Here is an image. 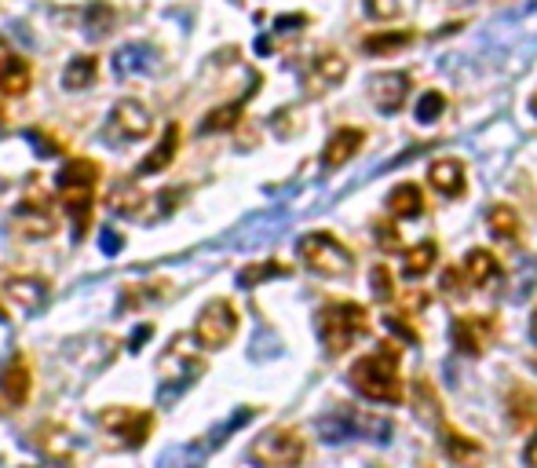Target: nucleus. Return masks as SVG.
I'll return each mask as SVG.
<instances>
[{
	"mask_svg": "<svg viewBox=\"0 0 537 468\" xmlns=\"http://www.w3.org/2000/svg\"><path fill=\"white\" fill-rule=\"evenodd\" d=\"M99 165L92 158H74L66 161L59 176H55V194H59V205L66 209L70 224H74V238L81 242L92 227L95 213V191H99Z\"/></svg>",
	"mask_w": 537,
	"mask_h": 468,
	"instance_id": "obj_1",
	"label": "nucleus"
},
{
	"mask_svg": "<svg viewBox=\"0 0 537 468\" xmlns=\"http://www.w3.org/2000/svg\"><path fill=\"white\" fill-rule=\"evenodd\" d=\"M399 344H380L351 366V384L373 403H402V377H399Z\"/></svg>",
	"mask_w": 537,
	"mask_h": 468,
	"instance_id": "obj_2",
	"label": "nucleus"
},
{
	"mask_svg": "<svg viewBox=\"0 0 537 468\" xmlns=\"http://www.w3.org/2000/svg\"><path fill=\"white\" fill-rule=\"evenodd\" d=\"M366 330H369V311L362 304H355V300L329 304L318 315V337H322L329 355H344Z\"/></svg>",
	"mask_w": 537,
	"mask_h": 468,
	"instance_id": "obj_3",
	"label": "nucleus"
},
{
	"mask_svg": "<svg viewBox=\"0 0 537 468\" xmlns=\"http://www.w3.org/2000/svg\"><path fill=\"white\" fill-rule=\"evenodd\" d=\"M296 253L304 260L315 275H326V278H344L351 275V264H355V256L344 242H340L337 234H326V231H311L304 234L300 242H296Z\"/></svg>",
	"mask_w": 537,
	"mask_h": 468,
	"instance_id": "obj_4",
	"label": "nucleus"
},
{
	"mask_svg": "<svg viewBox=\"0 0 537 468\" xmlns=\"http://www.w3.org/2000/svg\"><path fill=\"white\" fill-rule=\"evenodd\" d=\"M307 458V443L293 428H267L249 447V461L260 468H296Z\"/></svg>",
	"mask_w": 537,
	"mask_h": 468,
	"instance_id": "obj_5",
	"label": "nucleus"
},
{
	"mask_svg": "<svg viewBox=\"0 0 537 468\" xmlns=\"http://www.w3.org/2000/svg\"><path fill=\"white\" fill-rule=\"evenodd\" d=\"M99 425L125 450H139L154 432V414L139 410V406H106V410H99Z\"/></svg>",
	"mask_w": 537,
	"mask_h": 468,
	"instance_id": "obj_6",
	"label": "nucleus"
},
{
	"mask_svg": "<svg viewBox=\"0 0 537 468\" xmlns=\"http://www.w3.org/2000/svg\"><path fill=\"white\" fill-rule=\"evenodd\" d=\"M238 333V311H234L231 300H209L205 308L198 311L194 319V341L201 344L205 351H220L234 341Z\"/></svg>",
	"mask_w": 537,
	"mask_h": 468,
	"instance_id": "obj_7",
	"label": "nucleus"
},
{
	"mask_svg": "<svg viewBox=\"0 0 537 468\" xmlns=\"http://www.w3.org/2000/svg\"><path fill=\"white\" fill-rule=\"evenodd\" d=\"M33 392V370L26 351H11L8 359L0 362V406L4 410H19L26 406Z\"/></svg>",
	"mask_w": 537,
	"mask_h": 468,
	"instance_id": "obj_8",
	"label": "nucleus"
},
{
	"mask_svg": "<svg viewBox=\"0 0 537 468\" xmlns=\"http://www.w3.org/2000/svg\"><path fill=\"white\" fill-rule=\"evenodd\" d=\"M150 132H154V117L147 107H139L136 99H121L110 114V125H106V136L117 143H136V139H147Z\"/></svg>",
	"mask_w": 537,
	"mask_h": 468,
	"instance_id": "obj_9",
	"label": "nucleus"
},
{
	"mask_svg": "<svg viewBox=\"0 0 537 468\" xmlns=\"http://www.w3.org/2000/svg\"><path fill=\"white\" fill-rule=\"evenodd\" d=\"M15 227H19L26 238H48V234H55V227H59V216H55V205L48 202V198H41V194H33V198H22L19 205H15Z\"/></svg>",
	"mask_w": 537,
	"mask_h": 468,
	"instance_id": "obj_10",
	"label": "nucleus"
},
{
	"mask_svg": "<svg viewBox=\"0 0 537 468\" xmlns=\"http://www.w3.org/2000/svg\"><path fill=\"white\" fill-rule=\"evenodd\" d=\"M497 337V322L490 315H461L453 322V348L461 355H483L486 344Z\"/></svg>",
	"mask_w": 537,
	"mask_h": 468,
	"instance_id": "obj_11",
	"label": "nucleus"
},
{
	"mask_svg": "<svg viewBox=\"0 0 537 468\" xmlns=\"http://www.w3.org/2000/svg\"><path fill=\"white\" fill-rule=\"evenodd\" d=\"M183 337H179L176 344L169 348V355L158 362V373H161V392H169V384H176V388H183V384H190L194 377H198L201 370H205V362L194 355V351H183Z\"/></svg>",
	"mask_w": 537,
	"mask_h": 468,
	"instance_id": "obj_12",
	"label": "nucleus"
},
{
	"mask_svg": "<svg viewBox=\"0 0 537 468\" xmlns=\"http://www.w3.org/2000/svg\"><path fill=\"white\" fill-rule=\"evenodd\" d=\"M369 96H373V107H377L380 114H399L402 103L410 99V74H402V70L377 74L369 81Z\"/></svg>",
	"mask_w": 537,
	"mask_h": 468,
	"instance_id": "obj_13",
	"label": "nucleus"
},
{
	"mask_svg": "<svg viewBox=\"0 0 537 468\" xmlns=\"http://www.w3.org/2000/svg\"><path fill=\"white\" fill-rule=\"evenodd\" d=\"M362 143H366V132H362V128H337V132L329 136L326 150H322V169H340V165H348Z\"/></svg>",
	"mask_w": 537,
	"mask_h": 468,
	"instance_id": "obj_14",
	"label": "nucleus"
},
{
	"mask_svg": "<svg viewBox=\"0 0 537 468\" xmlns=\"http://www.w3.org/2000/svg\"><path fill=\"white\" fill-rule=\"evenodd\" d=\"M4 293H8L22 311H41L48 304V282L37 275H11L4 282Z\"/></svg>",
	"mask_w": 537,
	"mask_h": 468,
	"instance_id": "obj_15",
	"label": "nucleus"
},
{
	"mask_svg": "<svg viewBox=\"0 0 537 468\" xmlns=\"http://www.w3.org/2000/svg\"><path fill=\"white\" fill-rule=\"evenodd\" d=\"M344 77H348V63H344L337 52H322V55H315V63L307 70V88H311V92H326V88L340 85Z\"/></svg>",
	"mask_w": 537,
	"mask_h": 468,
	"instance_id": "obj_16",
	"label": "nucleus"
},
{
	"mask_svg": "<svg viewBox=\"0 0 537 468\" xmlns=\"http://www.w3.org/2000/svg\"><path fill=\"white\" fill-rule=\"evenodd\" d=\"M428 183H432L443 198H461L464 187H468V183H464V165L457 158L432 161V169H428Z\"/></svg>",
	"mask_w": 537,
	"mask_h": 468,
	"instance_id": "obj_17",
	"label": "nucleus"
},
{
	"mask_svg": "<svg viewBox=\"0 0 537 468\" xmlns=\"http://www.w3.org/2000/svg\"><path fill=\"white\" fill-rule=\"evenodd\" d=\"M461 271H464V278H468V286H475V289L494 286L497 278H501V264H497V256L490 253V249H472V253L464 256Z\"/></svg>",
	"mask_w": 537,
	"mask_h": 468,
	"instance_id": "obj_18",
	"label": "nucleus"
},
{
	"mask_svg": "<svg viewBox=\"0 0 537 468\" xmlns=\"http://www.w3.org/2000/svg\"><path fill=\"white\" fill-rule=\"evenodd\" d=\"M30 81H33V66L30 59H22V55L11 52L0 66V96H26L30 92Z\"/></svg>",
	"mask_w": 537,
	"mask_h": 468,
	"instance_id": "obj_19",
	"label": "nucleus"
},
{
	"mask_svg": "<svg viewBox=\"0 0 537 468\" xmlns=\"http://www.w3.org/2000/svg\"><path fill=\"white\" fill-rule=\"evenodd\" d=\"M439 436H443V447L446 454H450L457 465H468V461H479L483 458V443L472 436H464V432H457V428L450 425V421H439Z\"/></svg>",
	"mask_w": 537,
	"mask_h": 468,
	"instance_id": "obj_20",
	"label": "nucleus"
},
{
	"mask_svg": "<svg viewBox=\"0 0 537 468\" xmlns=\"http://www.w3.org/2000/svg\"><path fill=\"white\" fill-rule=\"evenodd\" d=\"M176 150H179V125H169L165 132H161L158 147H154V150L147 154V158L139 161L136 176H154V172L169 169L172 158H176Z\"/></svg>",
	"mask_w": 537,
	"mask_h": 468,
	"instance_id": "obj_21",
	"label": "nucleus"
},
{
	"mask_svg": "<svg viewBox=\"0 0 537 468\" xmlns=\"http://www.w3.org/2000/svg\"><path fill=\"white\" fill-rule=\"evenodd\" d=\"M388 213L395 220H417V216H424V191L417 183H399L388 194Z\"/></svg>",
	"mask_w": 537,
	"mask_h": 468,
	"instance_id": "obj_22",
	"label": "nucleus"
},
{
	"mask_svg": "<svg viewBox=\"0 0 537 468\" xmlns=\"http://www.w3.org/2000/svg\"><path fill=\"white\" fill-rule=\"evenodd\" d=\"M99 81V59L95 55H77L63 70V88L66 92H85Z\"/></svg>",
	"mask_w": 537,
	"mask_h": 468,
	"instance_id": "obj_23",
	"label": "nucleus"
},
{
	"mask_svg": "<svg viewBox=\"0 0 537 468\" xmlns=\"http://www.w3.org/2000/svg\"><path fill=\"white\" fill-rule=\"evenodd\" d=\"M486 227H490V234L501 238V242H519V216L512 205H494V209L486 213Z\"/></svg>",
	"mask_w": 537,
	"mask_h": 468,
	"instance_id": "obj_24",
	"label": "nucleus"
},
{
	"mask_svg": "<svg viewBox=\"0 0 537 468\" xmlns=\"http://www.w3.org/2000/svg\"><path fill=\"white\" fill-rule=\"evenodd\" d=\"M435 260H439V245L421 242L417 249H410V253H406V260H402V275L410 278V282H413V278H424L428 271H432Z\"/></svg>",
	"mask_w": 537,
	"mask_h": 468,
	"instance_id": "obj_25",
	"label": "nucleus"
},
{
	"mask_svg": "<svg viewBox=\"0 0 537 468\" xmlns=\"http://www.w3.org/2000/svg\"><path fill=\"white\" fill-rule=\"evenodd\" d=\"M150 198L147 194H139L136 183H125V187H117L114 194H110V209H114L117 216H132V220H139L143 216V205H147Z\"/></svg>",
	"mask_w": 537,
	"mask_h": 468,
	"instance_id": "obj_26",
	"label": "nucleus"
},
{
	"mask_svg": "<svg viewBox=\"0 0 537 468\" xmlns=\"http://www.w3.org/2000/svg\"><path fill=\"white\" fill-rule=\"evenodd\" d=\"M33 443H37V447L44 450V454H48V458H55V461H66L70 458V439L63 436V432H59V428H48V425H41L37 428V432H33Z\"/></svg>",
	"mask_w": 537,
	"mask_h": 468,
	"instance_id": "obj_27",
	"label": "nucleus"
},
{
	"mask_svg": "<svg viewBox=\"0 0 537 468\" xmlns=\"http://www.w3.org/2000/svg\"><path fill=\"white\" fill-rule=\"evenodd\" d=\"M253 96V92H249ZM245 96V99H249ZM245 99H238V103H227V107H216L212 110L205 121H201V132H227V128H234L238 125V117H242V110H245Z\"/></svg>",
	"mask_w": 537,
	"mask_h": 468,
	"instance_id": "obj_28",
	"label": "nucleus"
},
{
	"mask_svg": "<svg viewBox=\"0 0 537 468\" xmlns=\"http://www.w3.org/2000/svg\"><path fill=\"white\" fill-rule=\"evenodd\" d=\"M289 271H293V267L282 264V260H264V264L245 267L242 275H238V282H242V286H260V282H267V278H285Z\"/></svg>",
	"mask_w": 537,
	"mask_h": 468,
	"instance_id": "obj_29",
	"label": "nucleus"
},
{
	"mask_svg": "<svg viewBox=\"0 0 537 468\" xmlns=\"http://www.w3.org/2000/svg\"><path fill=\"white\" fill-rule=\"evenodd\" d=\"M413 41L410 30H388V33H373V37H366V48L369 55H384V52H399V48H406V44Z\"/></svg>",
	"mask_w": 537,
	"mask_h": 468,
	"instance_id": "obj_30",
	"label": "nucleus"
},
{
	"mask_svg": "<svg viewBox=\"0 0 537 468\" xmlns=\"http://www.w3.org/2000/svg\"><path fill=\"white\" fill-rule=\"evenodd\" d=\"M443 110H446V96L435 92V88H428V92L417 99V121H421V125H435V121L443 117Z\"/></svg>",
	"mask_w": 537,
	"mask_h": 468,
	"instance_id": "obj_31",
	"label": "nucleus"
},
{
	"mask_svg": "<svg viewBox=\"0 0 537 468\" xmlns=\"http://www.w3.org/2000/svg\"><path fill=\"white\" fill-rule=\"evenodd\" d=\"M85 26L92 37H103L110 26H114V8L110 4H103V0H95V4H88L85 11Z\"/></svg>",
	"mask_w": 537,
	"mask_h": 468,
	"instance_id": "obj_32",
	"label": "nucleus"
},
{
	"mask_svg": "<svg viewBox=\"0 0 537 468\" xmlns=\"http://www.w3.org/2000/svg\"><path fill=\"white\" fill-rule=\"evenodd\" d=\"M158 289H165V282H147V286H125V297H121V311L143 308V304H150V300H158V297H161Z\"/></svg>",
	"mask_w": 537,
	"mask_h": 468,
	"instance_id": "obj_33",
	"label": "nucleus"
},
{
	"mask_svg": "<svg viewBox=\"0 0 537 468\" xmlns=\"http://www.w3.org/2000/svg\"><path fill=\"white\" fill-rule=\"evenodd\" d=\"M512 421H516V425H530V421H537V395L534 392L519 388V392L512 395Z\"/></svg>",
	"mask_w": 537,
	"mask_h": 468,
	"instance_id": "obj_34",
	"label": "nucleus"
},
{
	"mask_svg": "<svg viewBox=\"0 0 537 468\" xmlns=\"http://www.w3.org/2000/svg\"><path fill=\"white\" fill-rule=\"evenodd\" d=\"M369 286H373V297L377 300L395 297V282H391L388 264H373V271H369Z\"/></svg>",
	"mask_w": 537,
	"mask_h": 468,
	"instance_id": "obj_35",
	"label": "nucleus"
},
{
	"mask_svg": "<svg viewBox=\"0 0 537 468\" xmlns=\"http://www.w3.org/2000/svg\"><path fill=\"white\" fill-rule=\"evenodd\" d=\"M384 326H388L395 337H402L406 344H421V333H417L410 322H406V315H384Z\"/></svg>",
	"mask_w": 537,
	"mask_h": 468,
	"instance_id": "obj_36",
	"label": "nucleus"
},
{
	"mask_svg": "<svg viewBox=\"0 0 537 468\" xmlns=\"http://www.w3.org/2000/svg\"><path fill=\"white\" fill-rule=\"evenodd\" d=\"M366 11L373 19H395L402 11V4L399 0H366Z\"/></svg>",
	"mask_w": 537,
	"mask_h": 468,
	"instance_id": "obj_37",
	"label": "nucleus"
},
{
	"mask_svg": "<svg viewBox=\"0 0 537 468\" xmlns=\"http://www.w3.org/2000/svg\"><path fill=\"white\" fill-rule=\"evenodd\" d=\"M373 231H377V245H380V249H388V253H399V249H402L399 231H395V227L377 224V227H373Z\"/></svg>",
	"mask_w": 537,
	"mask_h": 468,
	"instance_id": "obj_38",
	"label": "nucleus"
},
{
	"mask_svg": "<svg viewBox=\"0 0 537 468\" xmlns=\"http://www.w3.org/2000/svg\"><path fill=\"white\" fill-rule=\"evenodd\" d=\"M468 286V278H464L461 267H450L443 275V293H450V297H461V289Z\"/></svg>",
	"mask_w": 537,
	"mask_h": 468,
	"instance_id": "obj_39",
	"label": "nucleus"
},
{
	"mask_svg": "<svg viewBox=\"0 0 537 468\" xmlns=\"http://www.w3.org/2000/svg\"><path fill=\"white\" fill-rule=\"evenodd\" d=\"M30 139H37V143H41V147H37V150H41V154H44V158H48V154H59V150H63V147H59V139H48V136H44V132H37V128H33V132H30Z\"/></svg>",
	"mask_w": 537,
	"mask_h": 468,
	"instance_id": "obj_40",
	"label": "nucleus"
},
{
	"mask_svg": "<svg viewBox=\"0 0 537 468\" xmlns=\"http://www.w3.org/2000/svg\"><path fill=\"white\" fill-rule=\"evenodd\" d=\"M523 458H527V465H530V468H537V436L527 443V454H523Z\"/></svg>",
	"mask_w": 537,
	"mask_h": 468,
	"instance_id": "obj_41",
	"label": "nucleus"
},
{
	"mask_svg": "<svg viewBox=\"0 0 537 468\" xmlns=\"http://www.w3.org/2000/svg\"><path fill=\"white\" fill-rule=\"evenodd\" d=\"M103 249H106V253H117V249H121V238H110V234H106Z\"/></svg>",
	"mask_w": 537,
	"mask_h": 468,
	"instance_id": "obj_42",
	"label": "nucleus"
},
{
	"mask_svg": "<svg viewBox=\"0 0 537 468\" xmlns=\"http://www.w3.org/2000/svg\"><path fill=\"white\" fill-rule=\"evenodd\" d=\"M530 333H534V341H537V311H534V326H530Z\"/></svg>",
	"mask_w": 537,
	"mask_h": 468,
	"instance_id": "obj_43",
	"label": "nucleus"
},
{
	"mask_svg": "<svg viewBox=\"0 0 537 468\" xmlns=\"http://www.w3.org/2000/svg\"><path fill=\"white\" fill-rule=\"evenodd\" d=\"M0 322H8V311H4V304H0Z\"/></svg>",
	"mask_w": 537,
	"mask_h": 468,
	"instance_id": "obj_44",
	"label": "nucleus"
},
{
	"mask_svg": "<svg viewBox=\"0 0 537 468\" xmlns=\"http://www.w3.org/2000/svg\"><path fill=\"white\" fill-rule=\"evenodd\" d=\"M530 107H534V114H537V96H534V99H530Z\"/></svg>",
	"mask_w": 537,
	"mask_h": 468,
	"instance_id": "obj_45",
	"label": "nucleus"
},
{
	"mask_svg": "<svg viewBox=\"0 0 537 468\" xmlns=\"http://www.w3.org/2000/svg\"><path fill=\"white\" fill-rule=\"evenodd\" d=\"M457 4H464V0H457Z\"/></svg>",
	"mask_w": 537,
	"mask_h": 468,
	"instance_id": "obj_46",
	"label": "nucleus"
}]
</instances>
